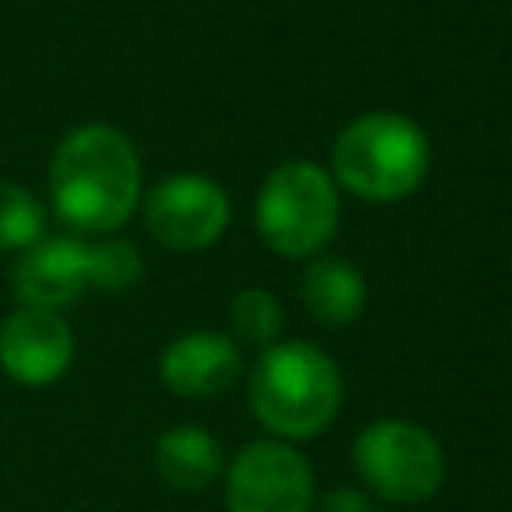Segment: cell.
<instances>
[{"label":"cell","instance_id":"15","mask_svg":"<svg viewBox=\"0 0 512 512\" xmlns=\"http://www.w3.org/2000/svg\"><path fill=\"white\" fill-rule=\"evenodd\" d=\"M140 252L128 240H100L88 244V288H104V292H120L128 284L140 280Z\"/></svg>","mask_w":512,"mask_h":512},{"label":"cell","instance_id":"14","mask_svg":"<svg viewBox=\"0 0 512 512\" xmlns=\"http://www.w3.org/2000/svg\"><path fill=\"white\" fill-rule=\"evenodd\" d=\"M228 320H232V336L240 344H256V348H268L276 336H280V324H284V312H280V300L264 288H240L232 296V308H228Z\"/></svg>","mask_w":512,"mask_h":512},{"label":"cell","instance_id":"7","mask_svg":"<svg viewBox=\"0 0 512 512\" xmlns=\"http://www.w3.org/2000/svg\"><path fill=\"white\" fill-rule=\"evenodd\" d=\"M228 512H312V468L288 440L248 444L224 488Z\"/></svg>","mask_w":512,"mask_h":512},{"label":"cell","instance_id":"11","mask_svg":"<svg viewBox=\"0 0 512 512\" xmlns=\"http://www.w3.org/2000/svg\"><path fill=\"white\" fill-rule=\"evenodd\" d=\"M300 296L308 304V316H316L320 324H352L364 304H368V284L360 276L356 264L340 260V256H320L304 268L300 276Z\"/></svg>","mask_w":512,"mask_h":512},{"label":"cell","instance_id":"16","mask_svg":"<svg viewBox=\"0 0 512 512\" xmlns=\"http://www.w3.org/2000/svg\"><path fill=\"white\" fill-rule=\"evenodd\" d=\"M316 512H376V504L352 488H336L316 504Z\"/></svg>","mask_w":512,"mask_h":512},{"label":"cell","instance_id":"3","mask_svg":"<svg viewBox=\"0 0 512 512\" xmlns=\"http://www.w3.org/2000/svg\"><path fill=\"white\" fill-rule=\"evenodd\" d=\"M332 172L364 200H404L428 172V136L400 112H368L336 136Z\"/></svg>","mask_w":512,"mask_h":512},{"label":"cell","instance_id":"12","mask_svg":"<svg viewBox=\"0 0 512 512\" xmlns=\"http://www.w3.org/2000/svg\"><path fill=\"white\" fill-rule=\"evenodd\" d=\"M156 472L180 492H196L220 476V444L200 424H176L156 440Z\"/></svg>","mask_w":512,"mask_h":512},{"label":"cell","instance_id":"6","mask_svg":"<svg viewBox=\"0 0 512 512\" xmlns=\"http://www.w3.org/2000/svg\"><path fill=\"white\" fill-rule=\"evenodd\" d=\"M228 196L212 176L176 172L144 196V228L152 240L176 252H200L228 228Z\"/></svg>","mask_w":512,"mask_h":512},{"label":"cell","instance_id":"13","mask_svg":"<svg viewBox=\"0 0 512 512\" xmlns=\"http://www.w3.org/2000/svg\"><path fill=\"white\" fill-rule=\"evenodd\" d=\"M44 224H48L44 204L28 188L0 180V252L32 248L44 236Z\"/></svg>","mask_w":512,"mask_h":512},{"label":"cell","instance_id":"5","mask_svg":"<svg viewBox=\"0 0 512 512\" xmlns=\"http://www.w3.org/2000/svg\"><path fill=\"white\" fill-rule=\"evenodd\" d=\"M356 472L388 504H420L444 480V452L428 428L412 420H376L352 444Z\"/></svg>","mask_w":512,"mask_h":512},{"label":"cell","instance_id":"10","mask_svg":"<svg viewBox=\"0 0 512 512\" xmlns=\"http://www.w3.org/2000/svg\"><path fill=\"white\" fill-rule=\"evenodd\" d=\"M236 376H240V348L224 332H208V328L184 332L160 356V380L168 384V392L188 400L216 396Z\"/></svg>","mask_w":512,"mask_h":512},{"label":"cell","instance_id":"4","mask_svg":"<svg viewBox=\"0 0 512 512\" xmlns=\"http://www.w3.org/2000/svg\"><path fill=\"white\" fill-rule=\"evenodd\" d=\"M340 220L332 176L312 160L276 164L256 192V228L280 256H316Z\"/></svg>","mask_w":512,"mask_h":512},{"label":"cell","instance_id":"9","mask_svg":"<svg viewBox=\"0 0 512 512\" xmlns=\"http://www.w3.org/2000/svg\"><path fill=\"white\" fill-rule=\"evenodd\" d=\"M88 288V244L76 236H40L12 268V292L32 308H68Z\"/></svg>","mask_w":512,"mask_h":512},{"label":"cell","instance_id":"2","mask_svg":"<svg viewBox=\"0 0 512 512\" xmlns=\"http://www.w3.org/2000/svg\"><path fill=\"white\" fill-rule=\"evenodd\" d=\"M252 412L280 440H312L340 408V372L328 352L308 340L268 344L252 368Z\"/></svg>","mask_w":512,"mask_h":512},{"label":"cell","instance_id":"1","mask_svg":"<svg viewBox=\"0 0 512 512\" xmlns=\"http://www.w3.org/2000/svg\"><path fill=\"white\" fill-rule=\"evenodd\" d=\"M48 192L76 232H116L140 204V156L120 128L80 124L48 160Z\"/></svg>","mask_w":512,"mask_h":512},{"label":"cell","instance_id":"8","mask_svg":"<svg viewBox=\"0 0 512 512\" xmlns=\"http://www.w3.org/2000/svg\"><path fill=\"white\" fill-rule=\"evenodd\" d=\"M76 340L60 312L20 304L0 324V368L28 388L56 384L72 364Z\"/></svg>","mask_w":512,"mask_h":512}]
</instances>
